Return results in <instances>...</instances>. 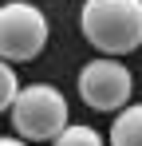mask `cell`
<instances>
[{
	"label": "cell",
	"mask_w": 142,
	"mask_h": 146,
	"mask_svg": "<svg viewBox=\"0 0 142 146\" xmlns=\"http://www.w3.org/2000/svg\"><path fill=\"white\" fill-rule=\"evenodd\" d=\"M79 32L103 55H130L142 48V0H83Z\"/></svg>",
	"instance_id": "1"
},
{
	"label": "cell",
	"mask_w": 142,
	"mask_h": 146,
	"mask_svg": "<svg viewBox=\"0 0 142 146\" xmlns=\"http://www.w3.org/2000/svg\"><path fill=\"white\" fill-rule=\"evenodd\" d=\"M12 126L24 142H55L71 126L67 119V99L51 83H28L12 103Z\"/></svg>",
	"instance_id": "2"
},
{
	"label": "cell",
	"mask_w": 142,
	"mask_h": 146,
	"mask_svg": "<svg viewBox=\"0 0 142 146\" xmlns=\"http://www.w3.org/2000/svg\"><path fill=\"white\" fill-rule=\"evenodd\" d=\"M44 48H47V16L28 0L4 4L0 8V59L24 63V59H36Z\"/></svg>",
	"instance_id": "3"
},
{
	"label": "cell",
	"mask_w": 142,
	"mask_h": 146,
	"mask_svg": "<svg viewBox=\"0 0 142 146\" xmlns=\"http://www.w3.org/2000/svg\"><path fill=\"white\" fill-rule=\"evenodd\" d=\"M79 95L83 103L99 111V115H118L122 107H130V95H134V75L126 63H118L111 55L95 59L79 71Z\"/></svg>",
	"instance_id": "4"
},
{
	"label": "cell",
	"mask_w": 142,
	"mask_h": 146,
	"mask_svg": "<svg viewBox=\"0 0 142 146\" xmlns=\"http://www.w3.org/2000/svg\"><path fill=\"white\" fill-rule=\"evenodd\" d=\"M111 146H142V103L122 107L111 122Z\"/></svg>",
	"instance_id": "5"
},
{
	"label": "cell",
	"mask_w": 142,
	"mask_h": 146,
	"mask_svg": "<svg viewBox=\"0 0 142 146\" xmlns=\"http://www.w3.org/2000/svg\"><path fill=\"white\" fill-rule=\"evenodd\" d=\"M51 146H107V142L99 138V130H95V126H79V122H71V126H67V130H63Z\"/></svg>",
	"instance_id": "6"
},
{
	"label": "cell",
	"mask_w": 142,
	"mask_h": 146,
	"mask_svg": "<svg viewBox=\"0 0 142 146\" xmlns=\"http://www.w3.org/2000/svg\"><path fill=\"white\" fill-rule=\"evenodd\" d=\"M16 95H20V79H16V71H12V63H8V59H0V115H4V111H12Z\"/></svg>",
	"instance_id": "7"
},
{
	"label": "cell",
	"mask_w": 142,
	"mask_h": 146,
	"mask_svg": "<svg viewBox=\"0 0 142 146\" xmlns=\"http://www.w3.org/2000/svg\"><path fill=\"white\" fill-rule=\"evenodd\" d=\"M0 146H28V142H24V138H4V134H0Z\"/></svg>",
	"instance_id": "8"
}]
</instances>
